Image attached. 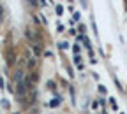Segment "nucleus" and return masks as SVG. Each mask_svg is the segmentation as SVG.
<instances>
[{
  "instance_id": "nucleus-4",
  "label": "nucleus",
  "mask_w": 127,
  "mask_h": 114,
  "mask_svg": "<svg viewBox=\"0 0 127 114\" xmlns=\"http://www.w3.org/2000/svg\"><path fill=\"white\" fill-rule=\"evenodd\" d=\"M32 51H34V55H35V56H39V55H41V49H39L37 46H32Z\"/></svg>"
},
{
  "instance_id": "nucleus-7",
  "label": "nucleus",
  "mask_w": 127,
  "mask_h": 114,
  "mask_svg": "<svg viewBox=\"0 0 127 114\" xmlns=\"http://www.w3.org/2000/svg\"><path fill=\"white\" fill-rule=\"evenodd\" d=\"M0 88H4V81L2 79H0Z\"/></svg>"
},
{
  "instance_id": "nucleus-3",
  "label": "nucleus",
  "mask_w": 127,
  "mask_h": 114,
  "mask_svg": "<svg viewBox=\"0 0 127 114\" xmlns=\"http://www.w3.org/2000/svg\"><path fill=\"white\" fill-rule=\"evenodd\" d=\"M35 63H37L35 58H30V60H28V69H34V67H35Z\"/></svg>"
},
{
  "instance_id": "nucleus-5",
  "label": "nucleus",
  "mask_w": 127,
  "mask_h": 114,
  "mask_svg": "<svg viewBox=\"0 0 127 114\" xmlns=\"http://www.w3.org/2000/svg\"><path fill=\"white\" fill-rule=\"evenodd\" d=\"M60 104V96H58V98H53V102H51V105L55 107V105H58Z\"/></svg>"
},
{
  "instance_id": "nucleus-2",
  "label": "nucleus",
  "mask_w": 127,
  "mask_h": 114,
  "mask_svg": "<svg viewBox=\"0 0 127 114\" xmlns=\"http://www.w3.org/2000/svg\"><path fill=\"white\" fill-rule=\"evenodd\" d=\"M25 35H27V39H30V40H37V37H35V32H34V30H30V28L25 32Z\"/></svg>"
},
{
  "instance_id": "nucleus-6",
  "label": "nucleus",
  "mask_w": 127,
  "mask_h": 114,
  "mask_svg": "<svg viewBox=\"0 0 127 114\" xmlns=\"http://www.w3.org/2000/svg\"><path fill=\"white\" fill-rule=\"evenodd\" d=\"M28 2H30L32 7H35V5H37V0H28Z\"/></svg>"
},
{
  "instance_id": "nucleus-1",
  "label": "nucleus",
  "mask_w": 127,
  "mask_h": 114,
  "mask_svg": "<svg viewBox=\"0 0 127 114\" xmlns=\"http://www.w3.org/2000/svg\"><path fill=\"white\" fill-rule=\"evenodd\" d=\"M28 88H30V81L23 77V81L16 83V95H18V96H25V93L28 91Z\"/></svg>"
}]
</instances>
